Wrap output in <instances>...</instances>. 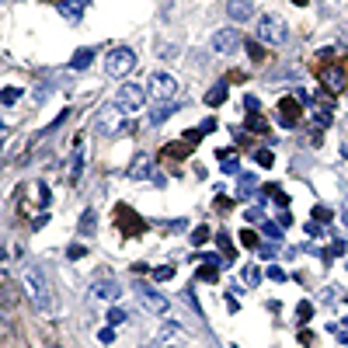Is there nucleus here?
I'll return each instance as SVG.
<instances>
[{
	"mask_svg": "<svg viewBox=\"0 0 348 348\" xmlns=\"http://www.w3.org/2000/svg\"><path fill=\"white\" fill-rule=\"evenodd\" d=\"M219 167H223V174H237V171H240V164H237V150H219Z\"/></svg>",
	"mask_w": 348,
	"mask_h": 348,
	"instance_id": "nucleus-17",
	"label": "nucleus"
},
{
	"mask_svg": "<svg viewBox=\"0 0 348 348\" xmlns=\"http://www.w3.org/2000/svg\"><path fill=\"white\" fill-rule=\"evenodd\" d=\"M146 91L139 87V84H122V91L115 94V105L122 108V112H139L143 105H146Z\"/></svg>",
	"mask_w": 348,
	"mask_h": 348,
	"instance_id": "nucleus-7",
	"label": "nucleus"
},
{
	"mask_svg": "<svg viewBox=\"0 0 348 348\" xmlns=\"http://www.w3.org/2000/svg\"><path fill=\"white\" fill-rule=\"evenodd\" d=\"M261 230H265V237H271V240H279V244H282V230H279L275 223H261Z\"/></svg>",
	"mask_w": 348,
	"mask_h": 348,
	"instance_id": "nucleus-32",
	"label": "nucleus"
},
{
	"mask_svg": "<svg viewBox=\"0 0 348 348\" xmlns=\"http://www.w3.org/2000/svg\"><path fill=\"white\" fill-rule=\"evenodd\" d=\"M178 341H185L181 328H174V324H164V328H160V345H178Z\"/></svg>",
	"mask_w": 348,
	"mask_h": 348,
	"instance_id": "nucleus-19",
	"label": "nucleus"
},
{
	"mask_svg": "<svg viewBox=\"0 0 348 348\" xmlns=\"http://www.w3.org/2000/svg\"><path fill=\"white\" fill-rule=\"evenodd\" d=\"M133 70H136V53L133 49H126V45L108 49V56H105V73H108V77L122 80V77H129Z\"/></svg>",
	"mask_w": 348,
	"mask_h": 348,
	"instance_id": "nucleus-2",
	"label": "nucleus"
},
{
	"mask_svg": "<svg viewBox=\"0 0 348 348\" xmlns=\"http://www.w3.org/2000/svg\"><path fill=\"white\" fill-rule=\"evenodd\" d=\"M154 279H157V282H164V279H174V265H167V268H154Z\"/></svg>",
	"mask_w": 348,
	"mask_h": 348,
	"instance_id": "nucleus-35",
	"label": "nucleus"
},
{
	"mask_svg": "<svg viewBox=\"0 0 348 348\" xmlns=\"http://www.w3.org/2000/svg\"><path fill=\"white\" fill-rule=\"evenodd\" d=\"M87 4H91V0H63V4H59V11H63L70 21H77L80 14H84V7H87Z\"/></svg>",
	"mask_w": 348,
	"mask_h": 348,
	"instance_id": "nucleus-15",
	"label": "nucleus"
},
{
	"mask_svg": "<svg viewBox=\"0 0 348 348\" xmlns=\"http://www.w3.org/2000/svg\"><path fill=\"white\" fill-rule=\"evenodd\" d=\"M223 101H227V84H216L213 91H209V94H206V105H223Z\"/></svg>",
	"mask_w": 348,
	"mask_h": 348,
	"instance_id": "nucleus-24",
	"label": "nucleus"
},
{
	"mask_svg": "<svg viewBox=\"0 0 348 348\" xmlns=\"http://www.w3.org/2000/svg\"><path fill=\"white\" fill-rule=\"evenodd\" d=\"M317 77H320V84H324L328 94H338L348 84V66L345 63H324V66L317 70Z\"/></svg>",
	"mask_w": 348,
	"mask_h": 348,
	"instance_id": "nucleus-5",
	"label": "nucleus"
},
{
	"mask_svg": "<svg viewBox=\"0 0 348 348\" xmlns=\"http://www.w3.org/2000/svg\"><path fill=\"white\" fill-rule=\"evenodd\" d=\"M247 53H251V59H261V56H265V53H261V49H258L254 42H247Z\"/></svg>",
	"mask_w": 348,
	"mask_h": 348,
	"instance_id": "nucleus-45",
	"label": "nucleus"
},
{
	"mask_svg": "<svg viewBox=\"0 0 348 348\" xmlns=\"http://www.w3.org/2000/svg\"><path fill=\"white\" fill-rule=\"evenodd\" d=\"M254 160H258L261 167H271V164H275V157H271V150H265V146H261V150H254Z\"/></svg>",
	"mask_w": 348,
	"mask_h": 348,
	"instance_id": "nucleus-29",
	"label": "nucleus"
},
{
	"mask_svg": "<svg viewBox=\"0 0 348 348\" xmlns=\"http://www.w3.org/2000/svg\"><path fill=\"white\" fill-rule=\"evenodd\" d=\"M244 219H247V227H254V223H265L261 209H247V213H244Z\"/></svg>",
	"mask_w": 348,
	"mask_h": 348,
	"instance_id": "nucleus-33",
	"label": "nucleus"
},
{
	"mask_svg": "<svg viewBox=\"0 0 348 348\" xmlns=\"http://www.w3.org/2000/svg\"><path fill=\"white\" fill-rule=\"evenodd\" d=\"M174 108H178V105H160V108H157V112H154V115H150V122H154V126H160V122H164V118H167V115H171V112H174Z\"/></svg>",
	"mask_w": 348,
	"mask_h": 348,
	"instance_id": "nucleus-26",
	"label": "nucleus"
},
{
	"mask_svg": "<svg viewBox=\"0 0 348 348\" xmlns=\"http://www.w3.org/2000/svg\"><path fill=\"white\" fill-rule=\"evenodd\" d=\"M18 97H21V91H18V87H4V94H0V101H4V105L11 108V105H14Z\"/></svg>",
	"mask_w": 348,
	"mask_h": 348,
	"instance_id": "nucleus-30",
	"label": "nucleus"
},
{
	"mask_svg": "<svg viewBox=\"0 0 348 348\" xmlns=\"http://www.w3.org/2000/svg\"><path fill=\"white\" fill-rule=\"evenodd\" d=\"M240 244H244V247H251V251H261V237H258L251 227H247V230H240Z\"/></svg>",
	"mask_w": 348,
	"mask_h": 348,
	"instance_id": "nucleus-23",
	"label": "nucleus"
},
{
	"mask_svg": "<svg viewBox=\"0 0 348 348\" xmlns=\"http://www.w3.org/2000/svg\"><path fill=\"white\" fill-rule=\"evenodd\" d=\"M331 216H334V213H331V209H324V206H317V209H313V219H317V223H328Z\"/></svg>",
	"mask_w": 348,
	"mask_h": 348,
	"instance_id": "nucleus-37",
	"label": "nucleus"
},
{
	"mask_svg": "<svg viewBox=\"0 0 348 348\" xmlns=\"http://www.w3.org/2000/svg\"><path fill=\"white\" fill-rule=\"evenodd\" d=\"M247 115H251V122H247V126H251V133H268V122L258 115V112H247Z\"/></svg>",
	"mask_w": 348,
	"mask_h": 348,
	"instance_id": "nucleus-25",
	"label": "nucleus"
},
{
	"mask_svg": "<svg viewBox=\"0 0 348 348\" xmlns=\"http://www.w3.org/2000/svg\"><path fill=\"white\" fill-rule=\"evenodd\" d=\"M129 178H133V181H146V178H154V181H160V178L154 174V160H150L146 154H143V157H136V164L129 167Z\"/></svg>",
	"mask_w": 348,
	"mask_h": 348,
	"instance_id": "nucleus-13",
	"label": "nucleus"
},
{
	"mask_svg": "<svg viewBox=\"0 0 348 348\" xmlns=\"http://www.w3.org/2000/svg\"><path fill=\"white\" fill-rule=\"evenodd\" d=\"M292 4H307V0H292Z\"/></svg>",
	"mask_w": 348,
	"mask_h": 348,
	"instance_id": "nucleus-47",
	"label": "nucleus"
},
{
	"mask_svg": "<svg viewBox=\"0 0 348 348\" xmlns=\"http://www.w3.org/2000/svg\"><path fill=\"white\" fill-rule=\"evenodd\" d=\"M91 59H94V49H77L73 59H70V70H87V66H91Z\"/></svg>",
	"mask_w": 348,
	"mask_h": 348,
	"instance_id": "nucleus-18",
	"label": "nucleus"
},
{
	"mask_svg": "<svg viewBox=\"0 0 348 348\" xmlns=\"http://www.w3.org/2000/svg\"><path fill=\"white\" fill-rule=\"evenodd\" d=\"M230 209H233V198H223V195H219V198H216V213H223V216H227Z\"/></svg>",
	"mask_w": 348,
	"mask_h": 348,
	"instance_id": "nucleus-34",
	"label": "nucleus"
},
{
	"mask_svg": "<svg viewBox=\"0 0 348 348\" xmlns=\"http://www.w3.org/2000/svg\"><path fill=\"white\" fill-rule=\"evenodd\" d=\"M21 289H24L28 303L35 310H42V313L53 310V286H49V279L42 275L39 265H24V271H21Z\"/></svg>",
	"mask_w": 348,
	"mask_h": 348,
	"instance_id": "nucleus-1",
	"label": "nucleus"
},
{
	"mask_svg": "<svg viewBox=\"0 0 348 348\" xmlns=\"http://www.w3.org/2000/svg\"><path fill=\"white\" fill-rule=\"evenodd\" d=\"M227 14L233 21H251V14H258V11L251 0H227Z\"/></svg>",
	"mask_w": 348,
	"mask_h": 348,
	"instance_id": "nucleus-14",
	"label": "nucleus"
},
{
	"mask_svg": "<svg viewBox=\"0 0 348 348\" xmlns=\"http://www.w3.org/2000/svg\"><path fill=\"white\" fill-rule=\"evenodd\" d=\"M296 313H300V320H310V313H313V303H307V300H303V303L296 307Z\"/></svg>",
	"mask_w": 348,
	"mask_h": 348,
	"instance_id": "nucleus-39",
	"label": "nucleus"
},
{
	"mask_svg": "<svg viewBox=\"0 0 348 348\" xmlns=\"http://www.w3.org/2000/svg\"><path fill=\"white\" fill-rule=\"evenodd\" d=\"M66 258H73V261H77V258H84V247H80V244H73V247L66 251Z\"/></svg>",
	"mask_w": 348,
	"mask_h": 348,
	"instance_id": "nucleus-44",
	"label": "nucleus"
},
{
	"mask_svg": "<svg viewBox=\"0 0 348 348\" xmlns=\"http://www.w3.org/2000/svg\"><path fill=\"white\" fill-rule=\"evenodd\" d=\"M188 240H192L195 247H198V244H206V240H209V227H195V230H192V237H188Z\"/></svg>",
	"mask_w": 348,
	"mask_h": 348,
	"instance_id": "nucleus-28",
	"label": "nucleus"
},
{
	"mask_svg": "<svg viewBox=\"0 0 348 348\" xmlns=\"http://www.w3.org/2000/svg\"><path fill=\"white\" fill-rule=\"evenodd\" d=\"M286 35H289V28H286V21L279 18V14H258V42L282 45Z\"/></svg>",
	"mask_w": 348,
	"mask_h": 348,
	"instance_id": "nucleus-3",
	"label": "nucleus"
},
{
	"mask_svg": "<svg viewBox=\"0 0 348 348\" xmlns=\"http://www.w3.org/2000/svg\"><path fill=\"white\" fill-rule=\"evenodd\" d=\"M115 227H118L122 237H139V233L146 230V219H143V216H136L126 202H118V206H115Z\"/></svg>",
	"mask_w": 348,
	"mask_h": 348,
	"instance_id": "nucleus-4",
	"label": "nucleus"
},
{
	"mask_svg": "<svg viewBox=\"0 0 348 348\" xmlns=\"http://www.w3.org/2000/svg\"><path fill=\"white\" fill-rule=\"evenodd\" d=\"M91 296H97V300H118L122 296V286H118L112 275H101V279L91 282Z\"/></svg>",
	"mask_w": 348,
	"mask_h": 348,
	"instance_id": "nucleus-12",
	"label": "nucleus"
},
{
	"mask_svg": "<svg viewBox=\"0 0 348 348\" xmlns=\"http://www.w3.org/2000/svg\"><path fill=\"white\" fill-rule=\"evenodd\" d=\"M97 129H101V136H115L126 129V122H122V108L118 105H108V108H101L97 112Z\"/></svg>",
	"mask_w": 348,
	"mask_h": 348,
	"instance_id": "nucleus-9",
	"label": "nucleus"
},
{
	"mask_svg": "<svg viewBox=\"0 0 348 348\" xmlns=\"http://www.w3.org/2000/svg\"><path fill=\"white\" fill-rule=\"evenodd\" d=\"M122 320H126V313H122L118 307H112V310H108V324H112V328H115V324H122Z\"/></svg>",
	"mask_w": 348,
	"mask_h": 348,
	"instance_id": "nucleus-36",
	"label": "nucleus"
},
{
	"mask_svg": "<svg viewBox=\"0 0 348 348\" xmlns=\"http://www.w3.org/2000/svg\"><path fill=\"white\" fill-rule=\"evenodd\" d=\"M136 296H139L143 310H150V313H157V317H164V313L171 310V303H167V300H164L157 289H150V286H139V292H136Z\"/></svg>",
	"mask_w": 348,
	"mask_h": 348,
	"instance_id": "nucleus-10",
	"label": "nucleus"
},
{
	"mask_svg": "<svg viewBox=\"0 0 348 348\" xmlns=\"http://www.w3.org/2000/svg\"><path fill=\"white\" fill-rule=\"evenodd\" d=\"M97 230V213L94 209H84V216H80V237H94Z\"/></svg>",
	"mask_w": 348,
	"mask_h": 348,
	"instance_id": "nucleus-16",
	"label": "nucleus"
},
{
	"mask_svg": "<svg viewBox=\"0 0 348 348\" xmlns=\"http://www.w3.org/2000/svg\"><path fill=\"white\" fill-rule=\"evenodd\" d=\"M268 279H275V282H286V271L279 268V265H268Z\"/></svg>",
	"mask_w": 348,
	"mask_h": 348,
	"instance_id": "nucleus-40",
	"label": "nucleus"
},
{
	"mask_svg": "<svg viewBox=\"0 0 348 348\" xmlns=\"http://www.w3.org/2000/svg\"><path fill=\"white\" fill-rule=\"evenodd\" d=\"M97 338H101V345H112V341H115V328H105Z\"/></svg>",
	"mask_w": 348,
	"mask_h": 348,
	"instance_id": "nucleus-41",
	"label": "nucleus"
},
{
	"mask_svg": "<svg viewBox=\"0 0 348 348\" xmlns=\"http://www.w3.org/2000/svg\"><path fill=\"white\" fill-rule=\"evenodd\" d=\"M143 348H160V345H143Z\"/></svg>",
	"mask_w": 348,
	"mask_h": 348,
	"instance_id": "nucleus-46",
	"label": "nucleus"
},
{
	"mask_svg": "<svg viewBox=\"0 0 348 348\" xmlns=\"http://www.w3.org/2000/svg\"><path fill=\"white\" fill-rule=\"evenodd\" d=\"M244 108H247V112H261V105H258V97H244Z\"/></svg>",
	"mask_w": 348,
	"mask_h": 348,
	"instance_id": "nucleus-43",
	"label": "nucleus"
},
{
	"mask_svg": "<svg viewBox=\"0 0 348 348\" xmlns=\"http://www.w3.org/2000/svg\"><path fill=\"white\" fill-rule=\"evenodd\" d=\"M254 188H258V178H254V174H240L237 195H240V198H247V195H254Z\"/></svg>",
	"mask_w": 348,
	"mask_h": 348,
	"instance_id": "nucleus-21",
	"label": "nucleus"
},
{
	"mask_svg": "<svg viewBox=\"0 0 348 348\" xmlns=\"http://www.w3.org/2000/svg\"><path fill=\"white\" fill-rule=\"evenodd\" d=\"M303 101L300 94H289V97H279V118H282V126L292 129V126H300V118H303Z\"/></svg>",
	"mask_w": 348,
	"mask_h": 348,
	"instance_id": "nucleus-8",
	"label": "nucleus"
},
{
	"mask_svg": "<svg viewBox=\"0 0 348 348\" xmlns=\"http://www.w3.org/2000/svg\"><path fill=\"white\" fill-rule=\"evenodd\" d=\"M240 42H244V39H240L233 28H219V32L213 35V49H216V53H223V56H230V53L240 49Z\"/></svg>",
	"mask_w": 348,
	"mask_h": 348,
	"instance_id": "nucleus-11",
	"label": "nucleus"
},
{
	"mask_svg": "<svg viewBox=\"0 0 348 348\" xmlns=\"http://www.w3.org/2000/svg\"><path fill=\"white\" fill-rule=\"evenodd\" d=\"M39 202L49 206V185H45V181H39Z\"/></svg>",
	"mask_w": 348,
	"mask_h": 348,
	"instance_id": "nucleus-42",
	"label": "nucleus"
},
{
	"mask_svg": "<svg viewBox=\"0 0 348 348\" xmlns=\"http://www.w3.org/2000/svg\"><path fill=\"white\" fill-rule=\"evenodd\" d=\"M216 244H219V254H223L227 261H233V254H237V247H233L230 233H219V237H216Z\"/></svg>",
	"mask_w": 348,
	"mask_h": 348,
	"instance_id": "nucleus-22",
	"label": "nucleus"
},
{
	"mask_svg": "<svg viewBox=\"0 0 348 348\" xmlns=\"http://www.w3.org/2000/svg\"><path fill=\"white\" fill-rule=\"evenodd\" d=\"M174 91H178V84H174L171 73H164V70L150 73V84H146V94H150V101L167 105V97H174Z\"/></svg>",
	"mask_w": 348,
	"mask_h": 348,
	"instance_id": "nucleus-6",
	"label": "nucleus"
},
{
	"mask_svg": "<svg viewBox=\"0 0 348 348\" xmlns=\"http://www.w3.org/2000/svg\"><path fill=\"white\" fill-rule=\"evenodd\" d=\"M216 271H219V268H216V265H206V268H198V271H195V275H198L202 282H216Z\"/></svg>",
	"mask_w": 348,
	"mask_h": 348,
	"instance_id": "nucleus-31",
	"label": "nucleus"
},
{
	"mask_svg": "<svg viewBox=\"0 0 348 348\" xmlns=\"http://www.w3.org/2000/svg\"><path fill=\"white\" fill-rule=\"evenodd\" d=\"M80 171H84V154H73V160H70V181H77Z\"/></svg>",
	"mask_w": 348,
	"mask_h": 348,
	"instance_id": "nucleus-27",
	"label": "nucleus"
},
{
	"mask_svg": "<svg viewBox=\"0 0 348 348\" xmlns=\"http://www.w3.org/2000/svg\"><path fill=\"white\" fill-rule=\"evenodd\" d=\"M188 146H192V143H188V139H181V143H167L160 154H164V157H174V160H181V157H188Z\"/></svg>",
	"mask_w": 348,
	"mask_h": 348,
	"instance_id": "nucleus-20",
	"label": "nucleus"
},
{
	"mask_svg": "<svg viewBox=\"0 0 348 348\" xmlns=\"http://www.w3.org/2000/svg\"><path fill=\"white\" fill-rule=\"evenodd\" d=\"M244 282L258 286V282H261V271H258V268H244Z\"/></svg>",
	"mask_w": 348,
	"mask_h": 348,
	"instance_id": "nucleus-38",
	"label": "nucleus"
}]
</instances>
